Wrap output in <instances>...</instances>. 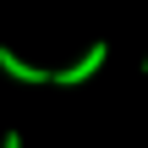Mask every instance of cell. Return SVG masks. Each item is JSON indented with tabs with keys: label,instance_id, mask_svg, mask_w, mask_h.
<instances>
[{
	"label": "cell",
	"instance_id": "cell-1",
	"mask_svg": "<svg viewBox=\"0 0 148 148\" xmlns=\"http://www.w3.org/2000/svg\"><path fill=\"white\" fill-rule=\"evenodd\" d=\"M104 60H110V44L99 38V44H88V49H82V55H77L71 66H60V71L49 77V82H60V88H82V82H88V77H93V71L104 66Z\"/></svg>",
	"mask_w": 148,
	"mask_h": 148
},
{
	"label": "cell",
	"instance_id": "cell-2",
	"mask_svg": "<svg viewBox=\"0 0 148 148\" xmlns=\"http://www.w3.org/2000/svg\"><path fill=\"white\" fill-rule=\"evenodd\" d=\"M0 71H5V77H16V82H33V88L55 77V71H44V66H33V60H22V55H16V49H5V44H0Z\"/></svg>",
	"mask_w": 148,
	"mask_h": 148
},
{
	"label": "cell",
	"instance_id": "cell-3",
	"mask_svg": "<svg viewBox=\"0 0 148 148\" xmlns=\"http://www.w3.org/2000/svg\"><path fill=\"white\" fill-rule=\"evenodd\" d=\"M143 71H148V55H143Z\"/></svg>",
	"mask_w": 148,
	"mask_h": 148
}]
</instances>
